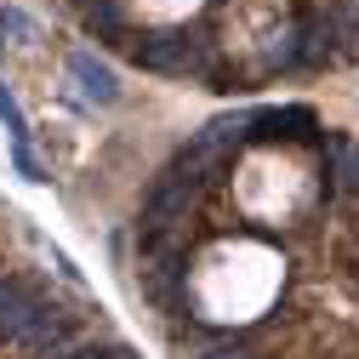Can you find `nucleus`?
I'll use <instances>...</instances> for the list:
<instances>
[{
  "label": "nucleus",
  "mask_w": 359,
  "mask_h": 359,
  "mask_svg": "<svg viewBox=\"0 0 359 359\" xmlns=\"http://www.w3.org/2000/svg\"><path fill=\"white\" fill-rule=\"evenodd\" d=\"M131 57H137L143 69H160V74H200L205 69V46L194 34H149V40H137L131 46Z\"/></svg>",
  "instance_id": "obj_1"
},
{
  "label": "nucleus",
  "mask_w": 359,
  "mask_h": 359,
  "mask_svg": "<svg viewBox=\"0 0 359 359\" xmlns=\"http://www.w3.org/2000/svg\"><path fill=\"white\" fill-rule=\"evenodd\" d=\"M320 120L308 109H251V137H313Z\"/></svg>",
  "instance_id": "obj_2"
},
{
  "label": "nucleus",
  "mask_w": 359,
  "mask_h": 359,
  "mask_svg": "<svg viewBox=\"0 0 359 359\" xmlns=\"http://www.w3.org/2000/svg\"><path fill=\"white\" fill-rule=\"evenodd\" d=\"M251 137V109H240V114H217V120H205L200 126V149H217V154H229V149H240Z\"/></svg>",
  "instance_id": "obj_3"
},
{
  "label": "nucleus",
  "mask_w": 359,
  "mask_h": 359,
  "mask_svg": "<svg viewBox=\"0 0 359 359\" xmlns=\"http://www.w3.org/2000/svg\"><path fill=\"white\" fill-rule=\"evenodd\" d=\"M69 74L86 86V97H97V103H114V97H120L114 69H109V63H97L92 52H74V57H69Z\"/></svg>",
  "instance_id": "obj_4"
},
{
  "label": "nucleus",
  "mask_w": 359,
  "mask_h": 359,
  "mask_svg": "<svg viewBox=\"0 0 359 359\" xmlns=\"http://www.w3.org/2000/svg\"><path fill=\"white\" fill-rule=\"evenodd\" d=\"M12 342H18V348H29V353H52V348L63 342V320H57V308L40 302V308L29 313V325H23Z\"/></svg>",
  "instance_id": "obj_5"
},
{
  "label": "nucleus",
  "mask_w": 359,
  "mask_h": 359,
  "mask_svg": "<svg viewBox=\"0 0 359 359\" xmlns=\"http://www.w3.org/2000/svg\"><path fill=\"white\" fill-rule=\"evenodd\" d=\"M331 52H337V23H331V12H325L320 23H308L302 46H297V57H302V63H325Z\"/></svg>",
  "instance_id": "obj_6"
},
{
  "label": "nucleus",
  "mask_w": 359,
  "mask_h": 359,
  "mask_svg": "<svg viewBox=\"0 0 359 359\" xmlns=\"http://www.w3.org/2000/svg\"><path fill=\"white\" fill-rule=\"evenodd\" d=\"M331 154H337V189L359 194V143H337Z\"/></svg>",
  "instance_id": "obj_7"
},
{
  "label": "nucleus",
  "mask_w": 359,
  "mask_h": 359,
  "mask_svg": "<svg viewBox=\"0 0 359 359\" xmlns=\"http://www.w3.org/2000/svg\"><path fill=\"white\" fill-rule=\"evenodd\" d=\"M86 23L103 29V34H114L120 29V6H114V0H86Z\"/></svg>",
  "instance_id": "obj_8"
},
{
  "label": "nucleus",
  "mask_w": 359,
  "mask_h": 359,
  "mask_svg": "<svg viewBox=\"0 0 359 359\" xmlns=\"http://www.w3.org/2000/svg\"><path fill=\"white\" fill-rule=\"evenodd\" d=\"M0 120H6V131H12V143H23L29 137V126H23V109H18V97L0 86Z\"/></svg>",
  "instance_id": "obj_9"
},
{
  "label": "nucleus",
  "mask_w": 359,
  "mask_h": 359,
  "mask_svg": "<svg viewBox=\"0 0 359 359\" xmlns=\"http://www.w3.org/2000/svg\"><path fill=\"white\" fill-rule=\"evenodd\" d=\"M18 171L29 177V183H46V171L34 165V154H29V143H18Z\"/></svg>",
  "instance_id": "obj_10"
},
{
  "label": "nucleus",
  "mask_w": 359,
  "mask_h": 359,
  "mask_svg": "<svg viewBox=\"0 0 359 359\" xmlns=\"http://www.w3.org/2000/svg\"><path fill=\"white\" fill-rule=\"evenodd\" d=\"M205 359H245V353H240V348H211Z\"/></svg>",
  "instance_id": "obj_11"
}]
</instances>
